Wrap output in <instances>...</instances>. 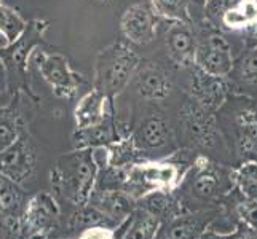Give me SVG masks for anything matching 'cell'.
<instances>
[{"label":"cell","mask_w":257,"mask_h":239,"mask_svg":"<svg viewBox=\"0 0 257 239\" xmlns=\"http://www.w3.org/2000/svg\"><path fill=\"white\" fill-rule=\"evenodd\" d=\"M93 148H74L58 158L50 172L51 187L72 204L83 206L94 190L99 161Z\"/></svg>","instance_id":"6da1fadb"},{"label":"cell","mask_w":257,"mask_h":239,"mask_svg":"<svg viewBox=\"0 0 257 239\" xmlns=\"http://www.w3.org/2000/svg\"><path fill=\"white\" fill-rule=\"evenodd\" d=\"M48 28L50 23L47 20L35 18L28 21L24 32L13 43L0 47V63H2L5 75V90L13 97L24 93L37 101L29 82V63L34 51L43 42Z\"/></svg>","instance_id":"7a4b0ae2"},{"label":"cell","mask_w":257,"mask_h":239,"mask_svg":"<svg viewBox=\"0 0 257 239\" xmlns=\"http://www.w3.org/2000/svg\"><path fill=\"white\" fill-rule=\"evenodd\" d=\"M143 64V58L135 47L125 42H115L97 53L94 59L93 88L115 101L131 85L133 77Z\"/></svg>","instance_id":"3957f363"},{"label":"cell","mask_w":257,"mask_h":239,"mask_svg":"<svg viewBox=\"0 0 257 239\" xmlns=\"http://www.w3.org/2000/svg\"><path fill=\"white\" fill-rule=\"evenodd\" d=\"M179 187L184 190L187 202H198V204H209L236 188L233 169L228 171L203 155L195 158Z\"/></svg>","instance_id":"277c9868"},{"label":"cell","mask_w":257,"mask_h":239,"mask_svg":"<svg viewBox=\"0 0 257 239\" xmlns=\"http://www.w3.org/2000/svg\"><path fill=\"white\" fill-rule=\"evenodd\" d=\"M177 118L182 137L189 145L203 150H214L222 142L214 112L203 107L190 97H187L179 107Z\"/></svg>","instance_id":"5b68a950"},{"label":"cell","mask_w":257,"mask_h":239,"mask_svg":"<svg viewBox=\"0 0 257 239\" xmlns=\"http://www.w3.org/2000/svg\"><path fill=\"white\" fill-rule=\"evenodd\" d=\"M32 63L39 74L59 99H72L77 96L80 85L85 82L80 74L70 67L69 59L61 53H48L37 48L32 55Z\"/></svg>","instance_id":"8992f818"},{"label":"cell","mask_w":257,"mask_h":239,"mask_svg":"<svg viewBox=\"0 0 257 239\" xmlns=\"http://www.w3.org/2000/svg\"><path fill=\"white\" fill-rule=\"evenodd\" d=\"M195 66H198L208 74L225 78L233 72L235 59L232 45L214 26L208 24V31L198 35Z\"/></svg>","instance_id":"52a82bcc"},{"label":"cell","mask_w":257,"mask_h":239,"mask_svg":"<svg viewBox=\"0 0 257 239\" xmlns=\"http://www.w3.org/2000/svg\"><path fill=\"white\" fill-rule=\"evenodd\" d=\"M59 207L50 193H37L26 206L16 229L23 239H47V234L56 225Z\"/></svg>","instance_id":"ba28073f"},{"label":"cell","mask_w":257,"mask_h":239,"mask_svg":"<svg viewBox=\"0 0 257 239\" xmlns=\"http://www.w3.org/2000/svg\"><path fill=\"white\" fill-rule=\"evenodd\" d=\"M158 18L152 5L147 2H136L130 5L120 20V32L133 47H146L152 43L158 32Z\"/></svg>","instance_id":"9c48e42d"},{"label":"cell","mask_w":257,"mask_h":239,"mask_svg":"<svg viewBox=\"0 0 257 239\" xmlns=\"http://www.w3.org/2000/svg\"><path fill=\"white\" fill-rule=\"evenodd\" d=\"M187 70L189 77L187 85H185V91H187L190 99L212 112L222 107L228 97L227 78L208 74L195 64Z\"/></svg>","instance_id":"30bf717a"},{"label":"cell","mask_w":257,"mask_h":239,"mask_svg":"<svg viewBox=\"0 0 257 239\" xmlns=\"http://www.w3.org/2000/svg\"><path fill=\"white\" fill-rule=\"evenodd\" d=\"M219 215L220 212L216 207L179 214L162 223L155 239H203Z\"/></svg>","instance_id":"8fae6325"},{"label":"cell","mask_w":257,"mask_h":239,"mask_svg":"<svg viewBox=\"0 0 257 239\" xmlns=\"http://www.w3.org/2000/svg\"><path fill=\"white\" fill-rule=\"evenodd\" d=\"M165 50L168 59L179 69H189L195 64L198 48V35L192 23L166 21Z\"/></svg>","instance_id":"7c38bea8"},{"label":"cell","mask_w":257,"mask_h":239,"mask_svg":"<svg viewBox=\"0 0 257 239\" xmlns=\"http://www.w3.org/2000/svg\"><path fill=\"white\" fill-rule=\"evenodd\" d=\"M35 147L32 137L23 132L16 142L0 153V175L16 183H23L32 175L35 169Z\"/></svg>","instance_id":"4fadbf2b"},{"label":"cell","mask_w":257,"mask_h":239,"mask_svg":"<svg viewBox=\"0 0 257 239\" xmlns=\"http://www.w3.org/2000/svg\"><path fill=\"white\" fill-rule=\"evenodd\" d=\"M135 93L147 102L162 104L170 99L174 91V83L168 72L155 63L141 64L131 82Z\"/></svg>","instance_id":"5bb4252c"},{"label":"cell","mask_w":257,"mask_h":239,"mask_svg":"<svg viewBox=\"0 0 257 239\" xmlns=\"http://www.w3.org/2000/svg\"><path fill=\"white\" fill-rule=\"evenodd\" d=\"M136 147L143 153H152L173 145V129L162 113H150L141 121L135 136Z\"/></svg>","instance_id":"9a60e30c"},{"label":"cell","mask_w":257,"mask_h":239,"mask_svg":"<svg viewBox=\"0 0 257 239\" xmlns=\"http://www.w3.org/2000/svg\"><path fill=\"white\" fill-rule=\"evenodd\" d=\"M135 202L136 199L125 190H93L88 199V204L104 214L115 226L130 218L136 209Z\"/></svg>","instance_id":"2e32d148"},{"label":"cell","mask_w":257,"mask_h":239,"mask_svg":"<svg viewBox=\"0 0 257 239\" xmlns=\"http://www.w3.org/2000/svg\"><path fill=\"white\" fill-rule=\"evenodd\" d=\"M112 110H113V101L93 88L91 91L83 94L75 105L74 110L75 129H83V128L99 125L107 117H110Z\"/></svg>","instance_id":"e0dca14e"},{"label":"cell","mask_w":257,"mask_h":239,"mask_svg":"<svg viewBox=\"0 0 257 239\" xmlns=\"http://www.w3.org/2000/svg\"><path fill=\"white\" fill-rule=\"evenodd\" d=\"M236 152L243 161L257 163V105H246L235 115Z\"/></svg>","instance_id":"ac0fdd59"},{"label":"cell","mask_w":257,"mask_h":239,"mask_svg":"<svg viewBox=\"0 0 257 239\" xmlns=\"http://www.w3.org/2000/svg\"><path fill=\"white\" fill-rule=\"evenodd\" d=\"M28 202L29 198L20 183L0 175V218L7 220L12 225L13 222L18 225Z\"/></svg>","instance_id":"d6986e66"},{"label":"cell","mask_w":257,"mask_h":239,"mask_svg":"<svg viewBox=\"0 0 257 239\" xmlns=\"http://www.w3.org/2000/svg\"><path fill=\"white\" fill-rule=\"evenodd\" d=\"M118 139L117 129H115L113 115L105 118L99 125H94L90 128L75 129L72 142L74 148H104L110 145Z\"/></svg>","instance_id":"ffe728a7"},{"label":"cell","mask_w":257,"mask_h":239,"mask_svg":"<svg viewBox=\"0 0 257 239\" xmlns=\"http://www.w3.org/2000/svg\"><path fill=\"white\" fill-rule=\"evenodd\" d=\"M257 26V0H235L224 13L220 29L230 32H247Z\"/></svg>","instance_id":"44dd1931"},{"label":"cell","mask_w":257,"mask_h":239,"mask_svg":"<svg viewBox=\"0 0 257 239\" xmlns=\"http://www.w3.org/2000/svg\"><path fill=\"white\" fill-rule=\"evenodd\" d=\"M26 132V123L15 104L0 107V153L12 147Z\"/></svg>","instance_id":"7402d4cb"},{"label":"cell","mask_w":257,"mask_h":239,"mask_svg":"<svg viewBox=\"0 0 257 239\" xmlns=\"http://www.w3.org/2000/svg\"><path fill=\"white\" fill-rule=\"evenodd\" d=\"M162 220L150 212L136 207L126 223V229L121 239H155Z\"/></svg>","instance_id":"603a6c76"},{"label":"cell","mask_w":257,"mask_h":239,"mask_svg":"<svg viewBox=\"0 0 257 239\" xmlns=\"http://www.w3.org/2000/svg\"><path fill=\"white\" fill-rule=\"evenodd\" d=\"M136 202H138L136 207H141V209L150 212V214H154L155 217L162 220V223L176 215H179L174 212L176 204H177L176 199L171 196V193L166 190L149 191L143 198H139Z\"/></svg>","instance_id":"cb8c5ba5"},{"label":"cell","mask_w":257,"mask_h":239,"mask_svg":"<svg viewBox=\"0 0 257 239\" xmlns=\"http://www.w3.org/2000/svg\"><path fill=\"white\" fill-rule=\"evenodd\" d=\"M149 4L152 5L157 16L165 21H179L193 24L187 0H149Z\"/></svg>","instance_id":"d4e9b609"},{"label":"cell","mask_w":257,"mask_h":239,"mask_svg":"<svg viewBox=\"0 0 257 239\" xmlns=\"http://www.w3.org/2000/svg\"><path fill=\"white\" fill-rule=\"evenodd\" d=\"M233 177L235 187L240 190L243 198L257 202V163L243 161L236 169H233Z\"/></svg>","instance_id":"484cf974"},{"label":"cell","mask_w":257,"mask_h":239,"mask_svg":"<svg viewBox=\"0 0 257 239\" xmlns=\"http://www.w3.org/2000/svg\"><path fill=\"white\" fill-rule=\"evenodd\" d=\"M28 21L13 10L12 7L7 5H0V34L4 35L5 39V45L7 43H13L20 35L24 32Z\"/></svg>","instance_id":"4316f807"},{"label":"cell","mask_w":257,"mask_h":239,"mask_svg":"<svg viewBox=\"0 0 257 239\" xmlns=\"http://www.w3.org/2000/svg\"><path fill=\"white\" fill-rule=\"evenodd\" d=\"M235 4V0H205L203 7V23H208L220 29V20L224 13Z\"/></svg>","instance_id":"83f0119b"},{"label":"cell","mask_w":257,"mask_h":239,"mask_svg":"<svg viewBox=\"0 0 257 239\" xmlns=\"http://www.w3.org/2000/svg\"><path fill=\"white\" fill-rule=\"evenodd\" d=\"M236 72L244 83H257V47L251 48L236 64Z\"/></svg>","instance_id":"f1b7e54d"},{"label":"cell","mask_w":257,"mask_h":239,"mask_svg":"<svg viewBox=\"0 0 257 239\" xmlns=\"http://www.w3.org/2000/svg\"><path fill=\"white\" fill-rule=\"evenodd\" d=\"M126 223H128V218L121 223V231H118L120 225L117 228L105 226V225L90 226L78 233V239H121L123 233H125V229H126Z\"/></svg>","instance_id":"f546056e"},{"label":"cell","mask_w":257,"mask_h":239,"mask_svg":"<svg viewBox=\"0 0 257 239\" xmlns=\"http://www.w3.org/2000/svg\"><path fill=\"white\" fill-rule=\"evenodd\" d=\"M236 212H238V218L244 222L247 226H251L257 233V202L243 199L241 202H238Z\"/></svg>","instance_id":"4dcf8cb0"},{"label":"cell","mask_w":257,"mask_h":239,"mask_svg":"<svg viewBox=\"0 0 257 239\" xmlns=\"http://www.w3.org/2000/svg\"><path fill=\"white\" fill-rule=\"evenodd\" d=\"M212 239H257V233L254 231V229L251 226H247L244 222L238 223L235 226V229H232V231L228 233H214V231H209Z\"/></svg>","instance_id":"1f68e13d"},{"label":"cell","mask_w":257,"mask_h":239,"mask_svg":"<svg viewBox=\"0 0 257 239\" xmlns=\"http://www.w3.org/2000/svg\"><path fill=\"white\" fill-rule=\"evenodd\" d=\"M0 239H15L13 225L4 218H0Z\"/></svg>","instance_id":"d6a6232c"},{"label":"cell","mask_w":257,"mask_h":239,"mask_svg":"<svg viewBox=\"0 0 257 239\" xmlns=\"http://www.w3.org/2000/svg\"><path fill=\"white\" fill-rule=\"evenodd\" d=\"M99 4H109V2H112V0H97Z\"/></svg>","instance_id":"836d02e7"},{"label":"cell","mask_w":257,"mask_h":239,"mask_svg":"<svg viewBox=\"0 0 257 239\" xmlns=\"http://www.w3.org/2000/svg\"><path fill=\"white\" fill-rule=\"evenodd\" d=\"M50 239H63V237H50ZM66 239H70V237H66ZM78 239V237H77Z\"/></svg>","instance_id":"e575fe53"},{"label":"cell","mask_w":257,"mask_h":239,"mask_svg":"<svg viewBox=\"0 0 257 239\" xmlns=\"http://www.w3.org/2000/svg\"><path fill=\"white\" fill-rule=\"evenodd\" d=\"M0 82H2V77H0Z\"/></svg>","instance_id":"d590c367"},{"label":"cell","mask_w":257,"mask_h":239,"mask_svg":"<svg viewBox=\"0 0 257 239\" xmlns=\"http://www.w3.org/2000/svg\"><path fill=\"white\" fill-rule=\"evenodd\" d=\"M0 5H2V0H0Z\"/></svg>","instance_id":"8d00e7d4"}]
</instances>
